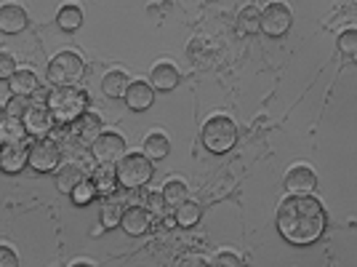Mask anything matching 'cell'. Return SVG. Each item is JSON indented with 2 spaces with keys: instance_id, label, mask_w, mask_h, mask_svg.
<instances>
[{
  "instance_id": "1",
  "label": "cell",
  "mask_w": 357,
  "mask_h": 267,
  "mask_svg": "<svg viewBox=\"0 0 357 267\" xmlns=\"http://www.w3.org/2000/svg\"><path fill=\"white\" fill-rule=\"evenodd\" d=\"M326 208L312 195H288L278 206V233L291 246H312L326 233Z\"/></svg>"
},
{
  "instance_id": "2",
  "label": "cell",
  "mask_w": 357,
  "mask_h": 267,
  "mask_svg": "<svg viewBox=\"0 0 357 267\" xmlns=\"http://www.w3.org/2000/svg\"><path fill=\"white\" fill-rule=\"evenodd\" d=\"M45 104L51 110V115L61 126H73L89 113V94L83 89H54L48 91Z\"/></svg>"
},
{
  "instance_id": "3",
  "label": "cell",
  "mask_w": 357,
  "mask_h": 267,
  "mask_svg": "<svg viewBox=\"0 0 357 267\" xmlns=\"http://www.w3.org/2000/svg\"><path fill=\"white\" fill-rule=\"evenodd\" d=\"M83 75H86V62L77 51H59L48 62L45 70V78L54 89H75Z\"/></svg>"
},
{
  "instance_id": "4",
  "label": "cell",
  "mask_w": 357,
  "mask_h": 267,
  "mask_svg": "<svg viewBox=\"0 0 357 267\" xmlns=\"http://www.w3.org/2000/svg\"><path fill=\"white\" fill-rule=\"evenodd\" d=\"M203 147L213 155H227L229 150L238 145V126L229 115H213L206 120L203 131H200Z\"/></svg>"
},
{
  "instance_id": "5",
  "label": "cell",
  "mask_w": 357,
  "mask_h": 267,
  "mask_svg": "<svg viewBox=\"0 0 357 267\" xmlns=\"http://www.w3.org/2000/svg\"><path fill=\"white\" fill-rule=\"evenodd\" d=\"M118 182L120 187L126 190H142L152 182V174H155V166L149 161L144 152H128L118 166Z\"/></svg>"
},
{
  "instance_id": "6",
  "label": "cell",
  "mask_w": 357,
  "mask_h": 267,
  "mask_svg": "<svg viewBox=\"0 0 357 267\" xmlns=\"http://www.w3.org/2000/svg\"><path fill=\"white\" fill-rule=\"evenodd\" d=\"M61 164V147L56 139H32L30 145V168L38 174H51Z\"/></svg>"
},
{
  "instance_id": "7",
  "label": "cell",
  "mask_w": 357,
  "mask_h": 267,
  "mask_svg": "<svg viewBox=\"0 0 357 267\" xmlns=\"http://www.w3.org/2000/svg\"><path fill=\"white\" fill-rule=\"evenodd\" d=\"M91 158L96 161L99 166H118L128 152H126V139L115 131H105L96 142L93 147L89 150Z\"/></svg>"
},
{
  "instance_id": "8",
  "label": "cell",
  "mask_w": 357,
  "mask_h": 267,
  "mask_svg": "<svg viewBox=\"0 0 357 267\" xmlns=\"http://www.w3.org/2000/svg\"><path fill=\"white\" fill-rule=\"evenodd\" d=\"M294 24V14L285 3H267L261 8V32L269 38H283Z\"/></svg>"
},
{
  "instance_id": "9",
  "label": "cell",
  "mask_w": 357,
  "mask_h": 267,
  "mask_svg": "<svg viewBox=\"0 0 357 267\" xmlns=\"http://www.w3.org/2000/svg\"><path fill=\"white\" fill-rule=\"evenodd\" d=\"M56 120L51 115L45 102H32V107L24 115V129L30 134V139H48V134L54 131Z\"/></svg>"
},
{
  "instance_id": "10",
  "label": "cell",
  "mask_w": 357,
  "mask_h": 267,
  "mask_svg": "<svg viewBox=\"0 0 357 267\" xmlns=\"http://www.w3.org/2000/svg\"><path fill=\"white\" fill-rule=\"evenodd\" d=\"M30 145L32 139L14 142V145H3L0 147V168L3 174H19L24 166H30Z\"/></svg>"
},
{
  "instance_id": "11",
  "label": "cell",
  "mask_w": 357,
  "mask_h": 267,
  "mask_svg": "<svg viewBox=\"0 0 357 267\" xmlns=\"http://www.w3.org/2000/svg\"><path fill=\"white\" fill-rule=\"evenodd\" d=\"M105 134V123L96 113H86L83 118L73 123V139L80 145V147H93V142Z\"/></svg>"
},
{
  "instance_id": "12",
  "label": "cell",
  "mask_w": 357,
  "mask_h": 267,
  "mask_svg": "<svg viewBox=\"0 0 357 267\" xmlns=\"http://www.w3.org/2000/svg\"><path fill=\"white\" fill-rule=\"evenodd\" d=\"M152 214H149L147 206H128L126 211V217H123V222H120V230L126 233V236H147L149 230H152Z\"/></svg>"
},
{
  "instance_id": "13",
  "label": "cell",
  "mask_w": 357,
  "mask_h": 267,
  "mask_svg": "<svg viewBox=\"0 0 357 267\" xmlns=\"http://www.w3.org/2000/svg\"><path fill=\"white\" fill-rule=\"evenodd\" d=\"M317 187V174L310 166H294L285 174V190L291 195H310Z\"/></svg>"
},
{
  "instance_id": "14",
  "label": "cell",
  "mask_w": 357,
  "mask_h": 267,
  "mask_svg": "<svg viewBox=\"0 0 357 267\" xmlns=\"http://www.w3.org/2000/svg\"><path fill=\"white\" fill-rule=\"evenodd\" d=\"M27 27V11L16 3H3L0 6V32L3 35H19Z\"/></svg>"
},
{
  "instance_id": "15",
  "label": "cell",
  "mask_w": 357,
  "mask_h": 267,
  "mask_svg": "<svg viewBox=\"0 0 357 267\" xmlns=\"http://www.w3.org/2000/svg\"><path fill=\"white\" fill-rule=\"evenodd\" d=\"M126 195H109V198H102V208H99V219L105 224V230H112V227H120L123 217H126Z\"/></svg>"
},
{
  "instance_id": "16",
  "label": "cell",
  "mask_w": 357,
  "mask_h": 267,
  "mask_svg": "<svg viewBox=\"0 0 357 267\" xmlns=\"http://www.w3.org/2000/svg\"><path fill=\"white\" fill-rule=\"evenodd\" d=\"M155 102V89L149 86L147 80H131V86L126 91V104H128V110H134V113H144L149 110Z\"/></svg>"
},
{
  "instance_id": "17",
  "label": "cell",
  "mask_w": 357,
  "mask_h": 267,
  "mask_svg": "<svg viewBox=\"0 0 357 267\" xmlns=\"http://www.w3.org/2000/svg\"><path fill=\"white\" fill-rule=\"evenodd\" d=\"M178 70L171 64V62H158L155 67H152V73H149V86L155 91H174L178 86Z\"/></svg>"
},
{
  "instance_id": "18",
  "label": "cell",
  "mask_w": 357,
  "mask_h": 267,
  "mask_svg": "<svg viewBox=\"0 0 357 267\" xmlns=\"http://www.w3.org/2000/svg\"><path fill=\"white\" fill-rule=\"evenodd\" d=\"M91 182L96 185L99 198H109V195L118 193V187H120L118 168H115V166H96L93 174H91Z\"/></svg>"
},
{
  "instance_id": "19",
  "label": "cell",
  "mask_w": 357,
  "mask_h": 267,
  "mask_svg": "<svg viewBox=\"0 0 357 267\" xmlns=\"http://www.w3.org/2000/svg\"><path fill=\"white\" fill-rule=\"evenodd\" d=\"M235 30H238V35H256L261 30V8L253 3L243 6L238 19H235Z\"/></svg>"
},
{
  "instance_id": "20",
  "label": "cell",
  "mask_w": 357,
  "mask_h": 267,
  "mask_svg": "<svg viewBox=\"0 0 357 267\" xmlns=\"http://www.w3.org/2000/svg\"><path fill=\"white\" fill-rule=\"evenodd\" d=\"M8 89L14 96H38V75L32 70H19V73L8 80Z\"/></svg>"
},
{
  "instance_id": "21",
  "label": "cell",
  "mask_w": 357,
  "mask_h": 267,
  "mask_svg": "<svg viewBox=\"0 0 357 267\" xmlns=\"http://www.w3.org/2000/svg\"><path fill=\"white\" fill-rule=\"evenodd\" d=\"M86 179H89V177L80 171V166L67 164V166H61L59 171H56V187H59L61 195H73L75 187H77L80 182H86Z\"/></svg>"
},
{
  "instance_id": "22",
  "label": "cell",
  "mask_w": 357,
  "mask_h": 267,
  "mask_svg": "<svg viewBox=\"0 0 357 267\" xmlns=\"http://www.w3.org/2000/svg\"><path fill=\"white\" fill-rule=\"evenodd\" d=\"M128 86H131V80H128V75L123 73V70H109L102 78V91H105L107 96H112V99H126Z\"/></svg>"
},
{
  "instance_id": "23",
  "label": "cell",
  "mask_w": 357,
  "mask_h": 267,
  "mask_svg": "<svg viewBox=\"0 0 357 267\" xmlns=\"http://www.w3.org/2000/svg\"><path fill=\"white\" fill-rule=\"evenodd\" d=\"M142 152L147 155L149 161H163L168 158V152H171V142H168V136L165 134H147V139H144V145H142Z\"/></svg>"
},
{
  "instance_id": "24",
  "label": "cell",
  "mask_w": 357,
  "mask_h": 267,
  "mask_svg": "<svg viewBox=\"0 0 357 267\" xmlns=\"http://www.w3.org/2000/svg\"><path fill=\"white\" fill-rule=\"evenodd\" d=\"M160 193H163V198H165V206L174 208V211H176L181 203L190 201V190H187V185H184L181 179H168Z\"/></svg>"
},
{
  "instance_id": "25",
  "label": "cell",
  "mask_w": 357,
  "mask_h": 267,
  "mask_svg": "<svg viewBox=\"0 0 357 267\" xmlns=\"http://www.w3.org/2000/svg\"><path fill=\"white\" fill-rule=\"evenodd\" d=\"M30 134L24 129V120L16 118H3L0 120V139L3 145H14V142H24Z\"/></svg>"
},
{
  "instance_id": "26",
  "label": "cell",
  "mask_w": 357,
  "mask_h": 267,
  "mask_svg": "<svg viewBox=\"0 0 357 267\" xmlns=\"http://www.w3.org/2000/svg\"><path fill=\"white\" fill-rule=\"evenodd\" d=\"M174 219H176L178 227H195V224L203 219V206L197 203V201H187V203H181V206L174 211Z\"/></svg>"
},
{
  "instance_id": "27",
  "label": "cell",
  "mask_w": 357,
  "mask_h": 267,
  "mask_svg": "<svg viewBox=\"0 0 357 267\" xmlns=\"http://www.w3.org/2000/svg\"><path fill=\"white\" fill-rule=\"evenodd\" d=\"M56 24H59L64 32H75L83 27V8H77V6H61L59 16H56Z\"/></svg>"
},
{
  "instance_id": "28",
  "label": "cell",
  "mask_w": 357,
  "mask_h": 267,
  "mask_svg": "<svg viewBox=\"0 0 357 267\" xmlns=\"http://www.w3.org/2000/svg\"><path fill=\"white\" fill-rule=\"evenodd\" d=\"M96 198H99V193H96V185H93L91 179L80 182V185L75 187V193L70 195V201H73L75 206H89V203H93Z\"/></svg>"
},
{
  "instance_id": "29",
  "label": "cell",
  "mask_w": 357,
  "mask_h": 267,
  "mask_svg": "<svg viewBox=\"0 0 357 267\" xmlns=\"http://www.w3.org/2000/svg\"><path fill=\"white\" fill-rule=\"evenodd\" d=\"M32 107V102L27 96H11V102L3 107V118H16V120H24L27 110Z\"/></svg>"
},
{
  "instance_id": "30",
  "label": "cell",
  "mask_w": 357,
  "mask_h": 267,
  "mask_svg": "<svg viewBox=\"0 0 357 267\" xmlns=\"http://www.w3.org/2000/svg\"><path fill=\"white\" fill-rule=\"evenodd\" d=\"M339 51H342L344 57H352L357 62V30L355 27H349V30H344L339 35Z\"/></svg>"
},
{
  "instance_id": "31",
  "label": "cell",
  "mask_w": 357,
  "mask_h": 267,
  "mask_svg": "<svg viewBox=\"0 0 357 267\" xmlns=\"http://www.w3.org/2000/svg\"><path fill=\"white\" fill-rule=\"evenodd\" d=\"M16 73H19V67H16L14 57L11 54H0V83H8Z\"/></svg>"
},
{
  "instance_id": "32",
  "label": "cell",
  "mask_w": 357,
  "mask_h": 267,
  "mask_svg": "<svg viewBox=\"0 0 357 267\" xmlns=\"http://www.w3.org/2000/svg\"><path fill=\"white\" fill-rule=\"evenodd\" d=\"M211 267H243V259L235 252H219L211 259Z\"/></svg>"
},
{
  "instance_id": "33",
  "label": "cell",
  "mask_w": 357,
  "mask_h": 267,
  "mask_svg": "<svg viewBox=\"0 0 357 267\" xmlns=\"http://www.w3.org/2000/svg\"><path fill=\"white\" fill-rule=\"evenodd\" d=\"M144 203H147V208H149V214H152V217H163L165 208H168V206H165L163 193H147Z\"/></svg>"
},
{
  "instance_id": "34",
  "label": "cell",
  "mask_w": 357,
  "mask_h": 267,
  "mask_svg": "<svg viewBox=\"0 0 357 267\" xmlns=\"http://www.w3.org/2000/svg\"><path fill=\"white\" fill-rule=\"evenodd\" d=\"M0 267H19V254L11 246H0Z\"/></svg>"
},
{
  "instance_id": "35",
  "label": "cell",
  "mask_w": 357,
  "mask_h": 267,
  "mask_svg": "<svg viewBox=\"0 0 357 267\" xmlns=\"http://www.w3.org/2000/svg\"><path fill=\"white\" fill-rule=\"evenodd\" d=\"M176 267H211V262L203 259V257H197V254H190V257H184Z\"/></svg>"
},
{
  "instance_id": "36",
  "label": "cell",
  "mask_w": 357,
  "mask_h": 267,
  "mask_svg": "<svg viewBox=\"0 0 357 267\" xmlns=\"http://www.w3.org/2000/svg\"><path fill=\"white\" fill-rule=\"evenodd\" d=\"M73 267H96V265H91V262H75Z\"/></svg>"
}]
</instances>
